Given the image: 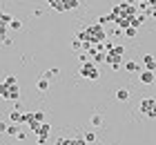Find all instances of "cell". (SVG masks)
I'll return each instance as SVG.
<instances>
[{
  "instance_id": "cell-12",
  "label": "cell",
  "mask_w": 156,
  "mask_h": 145,
  "mask_svg": "<svg viewBox=\"0 0 156 145\" xmlns=\"http://www.w3.org/2000/svg\"><path fill=\"white\" fill-rule=\"evenodd\" d=\"M107 54H112V56H118V58H123V56H125V47H123V45H114V47H112Z\"/></svg>"
},
{
  "instance_id": "cell-20",
  "label": "cell",
  "mask_w": 156,
  "mask_h": 145,
  "mask_svg": "<svg viewBox=\"0 0 156 145\" xmlns=\"http://www.w3.org/2000/svg\"><path fill=\"white\" fill-rule=\"evenodd\" d=\"M65 5H67V11H69V9H76V7H80V2H78V0H65Z\"/></svg>"
},
{
  "instance_id": "cell-4",
  "label": "cell",
  "mask_w": 156,
  "mask_h": 145,
  "mask_svg": "<svg viewBox=\"0 0 156 145\" xmlns=\"http://www.w3.org/2000/svg\"><path fill=\"white\" fill-rule=\"evenodd\" d=\"M138 112L145 114L147 118H156V98H143L138 103Z\"/></svg>"
},
{
  "instance_id": "cell-24",
  "label": "cell",
  "mask_w": 156,
  "mask_h": 145,
  "mask_svg": "<svg viewBox=\"0 0 156 145\" xmlns=\"http://www.w3.org/2000/svg\"><path fill=\"white\" fill-rule=\"evenodd\" d=\"M34 118H36L38 123H45V114L42 112H34Z\"/></svg>"
},
{
  "instance_id": "cell-22",
  "label": "cell",
  "mask_w": 156,
  "mask_h": 145,
  "mask_svg": "<svg viewBox=\"0 0 156 145\" xmlns=\"http://www.w3.org/2000/svg\"><path fill=\"white\" fill-rule=\"evenodd\" d=\"M5 134H11V136H18L20 132H18V125H9V127H7V132Z\"/></svg>"
},
{
  "instance_id": "cell-17",
  "label": "cell",
  "mask_w": 156,
  "mask_h": 145,
  "mask_svg": "<svg viewBox=\"0 0 156 145\" xmlns=\"http://www.w3.org/2000/svg\"><path fill=\"white\" fill-rule=\"evenodd\" d=\"M116 98L118 100H127V98H129V92H127V89H118L116 92Z\"/></svg>"
},
{
  "instance_id": "cell-13",
  "label": "cell",
  "mask_w": 156,
  "mask_h": 145,
  "mask_svg": "<svg viewBox=\"0 0 156 145\" xmlns=\"http://www.w3.org/2000/svg\"><path fill=\"white\" fill-rule=\"evenodd\" d=\"M125 69H127V71H138V74H140V65L134 63V60H127V63H125Z\"/></svg>"
},
{
  "instance_id": "cell-7",
  "label": "cell",
  "mask_w": 156,
  "mask_h": 145,
  "mask_svg": "<svg viewBox=\"0 0 156 145\" xmlns=\"http://www.w3.org/2000/svg\"><path fill=\"white\" fill-rule=\"evenodd\" d=\"M138 81L143 83V85H152V83L156 81V76H154V71H150V69H143V71H140V76H138Z\"/></svg>"
},
{
  "instance_id": "cell-21",
  "label": "cell",
  "mask_w": 156,
  "mask_h": 145,
  "mask_svg": "<svg viewBox=\"0 0 156 145\" xmlns=\"http://www.w3.org/2000/svg\"><path fill=\"white\" fill-rule=\"evenodd\" d=\"M83 139H85V141H87L89 145H94V141H96V134H94V132H87V134H85V136H83Z\"/></svg>"
},
{
  "instance_id": "cell-11",
  "label": "cell",
  "mask_w": 156,
  "mask_h": 145,
  "mask_svg": "<svg viewBox=\"0 0 156 145\" xmlns=\"http://www.w3.org/2000/svg\"><path fill=\"white\" fill-rule=\"evenodd\" d=\"M145 20H147V13H136V16H134V20H132V27H140V25H143L145 23Z\"/></svg>"
},
{
  "instance_id": "cell-23",
  "label": "cell",
  "mask_w": 156,
  "mask_h": 145,
  "mask_svg": "<svg viewBox=\"0 0 156 145\" xmlns=\"http://www.w3.org/2000/svg\"><path fill=\"white\" fill-rule=\"evenodd\" d=\"M9 27L13 29V31H18V29H20V27H23V23H20V20H18V18H13V20H11V25H9Z\"/></svg>"
},
{
  "instance_id": "cell-16",
  "label": "cell",
  "mask_w": 156,
  "mask_h": 145,
  "mask_svg": "<svg viewBox=\"0 0 156 145\" xmlns=\"http://www.w3.org/2000/svg\"><path fill=\"white\" fill-rule=\"evenodd\" d=\"M91 125H94V127H101V125H103V116H101V114H94V116H91Z\"/></svg>"
},
{
  "instance_id": "cell-27",
  "label": "cell",
  "mask_w": 156,
  "mask_h": 145,
  "mask_svg": "<svg viewBox=\"0 0 156 145\" xmlns=\"http://www.w3.org/2000/svg\"><path fill=\"white\" fill-rule=\"evenodd\" d=\"M120 34H125L123 29H112V36H120Z\"/></svg>"
},
{
  "instance_id": "cell-25",
  "label": "cell",
  "mask_w": 156,
  "mask_h": 145,
  "mask_svg": "<svg viewBox=\"0 0 156 145\" xmlns=\"http://www.w3.org/2000/svg\"><path fill=\"white\" fill-rule=\"evenodd\" d=\"M72 47H74V49H76V52H78V49H83V42H80V40H78V38H76V40L72 42Z\"/></svg>"
},
{
  "instance_id": "cell-2",
  "label": "cell",
  "mask_w": 156,
  "mask_h": 145,
  "mask_svg": "<svg viewBox=\"0 0 156 145\" xmlns=\"http://www.w3.org/2000/svg\"><path fill=\"white\" fill-rule=\"evenodd\" d=\"M0 96H2V100H18L20 98V87H18L16 76H5L0 81Z\"/></svg>"
},
{
  "instance_id": "cell-6",
  "label": "cell",
  "mask_w": 156,
  "mask_h": 145,
  "mask_svg": "<svg viewBox=\"0 0 156 145\" xmlns=\"http://www.w3.org/2000/svg\"><path fill=\"white\" fill-rule=\"evenodd\" d=\"M49 132H51V125H49V123H42V125H40V129L36 132V136H38V143H40V145H45V143H47V139H49Z\"/></svg>"
},
{
  "instance_id": "cell-5",
  "label": "cell",
  "mask_w": 156,
  "mask_h": 145,
  "mask_svg": "<svg viewBox=\"0 0 156 145\" xmlns=\"http://www.w3.org/2000/svg\"><path fill=\"white\" fill-rule=\"evenodd\" d=\"M80 76L83 78H87V81H96L98 76V67H96V63L94 60H89V63H85V65H80Z\"/></svg>"
},
{
  "instance_id": "cell-14",
  "label": "cell",
  "mask_w": 156,
  "mask_h": 145,
  "mask_svg": "<svg viewBox=\"0 0 156 145\" xmlns=\"http://www.w3.org/2000/svg\"><path fill=\"white\" fill-rule=\"evenodd\" d=\"M11 16H9V13H0V25H2V27H9L11 25Z\"/></svg>"
},
{
  "instance_id": "cell-9",
  "label": "cell",
  "mask_w": 156,
  "mask_h": 145,
  "mask_svg": "<svg viewBox=\"0 0 156 145\" xmlns=\"http://www.w3.org/2000/svg\"><path fill=\"white\" fill-rule=\"evenodd\" d=\"M143 67L150 69V71H156V56L145 54V56H143Z\"/></svg>"
},
{
  "instance_id": "cell-1",
  "label": "cell",
  "mask_w": 156,
  "mask_h": 145,
  "mask_svg": "<svg viewBox=\"0 0 156 145\" xmlns=\"http://www.w3.org/2000/svg\"><path fill=\"white\" fill-rule=\"evenodd\" d=\"M78 40L80 42H91V45H98V42L107 40V31L101 23H94L89 27H85L83 31H78Z\"/></svg>"
},
{
  "instance_id": "cell-19",
  "label": "cell",
  "mask_w": 156,
  "mask_h": 145,
  "mask_svg": "<svg viewBox=\"0 0 156 145\" xmlns=\"http://www.w3.org/2000/svg\"><path fill=\"white\" fill-rule=\"evenodd\" d=\"M58 74V67H54V69H47L45 74H42V78H47V81H51V76Z\"/></svg>"
},
{
  "instance_id": "cell-8",
  "label": "cell",
  "mask_w": 156,
  "mask_h": 145,
  "mask_svg": "<svg viewBox=\"0 0 156 145\" xmlns=\"http://www.w3.org/2000/svg\"><path fill=\"white\" fill-rule=\"evenodd\" d=\"M9 118H11L13 125H20V123H27V114L18 112V110H13V112H9Z\"/></svg>"
},
{
  "instance_id": "cell-18",
  "label": "cell",
  "mask_w": 156,
  "mask_h": 145,
  "mask_svg": "<svg viewBox=\"0 0 156 145\" xmlns=\"http://www.w3.org/2000/svg\"><path fill=\"white\" fill-rule=\"evenodd\" d=\"M136 34H138L136 27H127V29H125V36H127V38H136Z\"/></svg>"
},
{
  "instance_id": "cell-3",
  "label": "cell",
  "mask_w": 156,
  "mask_h": 145,
  "mask_svg": "<svg viewBox=\"0 0 156 145\" xmlns=\"http://www.w3.org/2000/svg\"><path fill=\"white\" fill-rule=\"evenodd\" d=\"M138 13V9L132 2H118L114 9H112V16H114V23L118 20H134V16Z\"/></svg>"
},
{
  "instance_id": "cell-10",
  "label": "cell",
  "mask_w": 156,
  "mask_h": 145,
  "mask_svg": "<svg viewBox=\"0 0 156 145\" xmlns=\"http://www.w3.org/2000/svg\"><path fill=\"white\" fill-rule=\"evenodd\" d=\"M47 5L51 7L54 11H67V5H65V0H47Z\"/></svg>"
},
{
  "instance_id": "cell-28",
  "label": "cell",
  "mask_w": 156,
  "mask_h": 145,
  "mask_svg": "<svg viewBox=\"0 0 156 145\" xmlns=\"http://www.w3.org/2000/svg\"><path fill=\"white\" fill-rule=\"evenodd\" d=\"M94 145H96V143H94Z\"/></svg>"
},
{
  "instance_id": "cell-26",
  "label": "cell",
  "mask_w": 156,
  "mask_h": 145,
  "mask_svg": "<svg viewBox=\"0 0 156 145\" xmlns=\"http://www.w3.org/2000/svg\"><path fill=\"white\" fill-rule=\"evenodd\" d=\"M7 127H9V125H7V123H5V121H0V132H2V134H5V132H7Z\"/></svg>"
},
{
  "instance_id": "cell-15",
  "label": "cell",
  "mask_w": 156,
  "mask_h": 145,
  "mask_svg": "<svg viewBox=\"0 0 156 145\" xmlns=\"http://www.w3.org/2000/svg\"><path fill=\"white\" fill-rule=\"evenodd\" d=\"M36 87H38L40 92H47L49 89V81H47V78H40V81L36 83Z\"/></svg>"
}]
</instances>
